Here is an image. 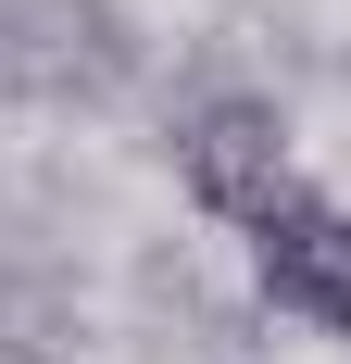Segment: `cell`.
<instances>
[{
	"instance_id": "cell-1",
	"label": "cell",
	"mask_w": 351,
	"mask_h": 364,
	"mask_svg": "<svg viewBox=\"0 0 351 364\" xmlns=\"http://www.w3.org/2000/svg\"><path fill=\"white\" fill-rule=\"evenodd\" d=\"M176 188H188V214H213L226 239H264V226L301 201L288 101L276 88H201V101H176Z\"/></svg>"
},
{
	"instance_id": "cell-2",
	"label": "cell",
	"mask_w": 351,
	"mask_h": 364,
	"mask_svg": "<svg viewBox=\"0 0 351 364\" xmlns=\"http://www.w3.org/2000/svg\"><path fill=\"white\" fill-rule=\"evenodd\" d=\"M0 88L50 113H101L139 88V26L126 0H0Z\"/></svg>"
},
{
	"instance_id": "cell-3",
	"label": "cell",
	"mask_w": 351,
	"mask_h": 364,
	"mask_svg": "<svg viewBox=\"0 0 351 364\" xmlns=\"http://www.w3.org/2000/svg\"><path fill=\"white\" fill-rule=\"evenodd\" d=\"M251 289L276 301L288 327H314L351 352V201H326V188H301L264 239H251Z\"/></svg>"
}]
</instances>
